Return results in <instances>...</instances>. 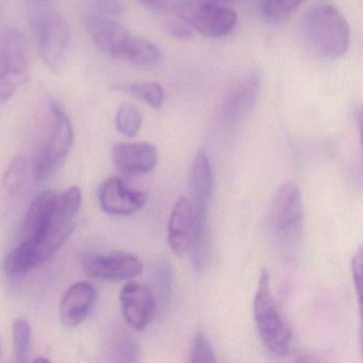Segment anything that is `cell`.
<instances>
[{
	"label": "cell",
	"mask_w": 363,
	"mask_h": 363,
	"mask_svg": "<svg viewBox=\"0 0 363 363\" xmlns=\"http://www.w3.org/2000/svg\"><path fill=\"white\" fill-rule=\"evenodd\" d=\"M303 33L310 50L320 58H341L350 46V25L333 6H316L310 9L303 18Z\"/></svg>",
	"instance_id": "obj_1"
},
{
	"label": "cell",
	"mask_w": 363,
	"mask_h": 363,
	"mask_svg": "<svg viewBox=\"0 0 363 363\" xmlns=\"http://www.w3.org/2000/svg\"><path fill=\"white\" fill-rule=\"evenodd\" d=\"M50 113V130L33 163V176L40 184L48 182L59 171L74 144L73 125L65 110L52 101Z\"/></svg>",
	"instance_id": "obj_2"
},
{
	"label": "cell",
	"mask_w": 363,
	"mask_h": 363,
	"mask_svg": "<svg viewBox=\"0 0 363 363\" xmlns=\"http://www.w3.org/2000/svg\"><path fill=\"white\" fill-rule=\"evenodd\" d=\"M254 316L265 347L277 356H286L290 350L291 331L274 301L269 275L265 269L261 271L255 295Z\"/></svg>",
	"instance_id": "obj_3"
},
{
	"label": "cell",
	"mask_w": 363,
	"mask_h": 363,
	"mask_svg": "<svg viewBox=\"0 0 363 363\" xmlns=\"http://www.w3.org/2000/svg\"><path fill=\"white\" fill-rule=\"evenodd\" d=\"M30 76L26 40L20 29L8 28L0 44V107L12 99Z\"/></svg>",
	"instance_id": "obj_4"
},
{
	"label": "cell",
	"mask_w": 363,
	"mask_h": 363,
	"mask_svg": "<svg viewBox=\"0 0 363 363\" xmlns=\"http://www.w3.org/2000/svg\"><path fill=\"white\" fill-rule=\"evenodd\" d=\"M172 10L193 30L208 38L226 37L237 26L238 16L233 9L210 0H184L174 4Z\"/></svg>",
	"instance_id": "obj_5"
},
{
	"label": "cell",
	"mask_w": 363,
	"mask_h": 363,
	"mask_svg": "<svg viewBox=\"0 0 363 363\" xmlns=\"http://www.w3.org/2000/svg\"><path fill=\"white\" fill-rule=\"evenodd\" d=\"M191 193L195 214V230L192 243L209 242L208 210L214 190V176L211 162L205 150H199L193 161L190 174Z\"/></svg>",
	"instance_id": "obj_6"
},
{
	"label": "cell",
	"mask_w": 363,
	"mask_h": 363,
	"mask_svg": "<svg viewBox=\"0 0 363 363\" xmlns=\"http://www.w3.org/2000/svg\"><path fill=\"white\" fill-rule=\"evenodd\" d=\"M35 26L42 61L50 71H59L67 59L71 42L69 24L60 14L44 13L35 18Z\"/></svg>",
	"instance_id": "obj_7"
},
{
	"label": "cell",
	"mask_w": 363,
	"mask_h": 363,
	"mask_svg": "<svg viewBox=\"0 0 363 363\" xmlns=\"http://www.w3.org/2000/svg\"><path fill=\"white\" fill-rule=\"evenodd\" d=\"M303 218V197L294 182L280 186L272 206L274 230L284 239H291L301 231Z\"/></svg>",
	"instance_id": "obj_8"
},
{
	"label": "cell",
	"mask_w": 363,
	"mask_h": 363,
	"mask_svg": "<svg viewBox=\"0 0 363 363\" xmlns=\"http://www.w3.org/2000/svg\"><path fill=\"white\" fill-rule=\"evenodd\" d=\"M86 275L99 280L123 281L137 277L143 271V264L138 257L130 254L91 256L84 260Z\"/></svg>",
	"instance_id": "obj_9"
},
{
	"label": "cell",
	"mask_w": 363,
	"mask_h": 363,
	"mask_svg": "<svg viewBox=\"0 0 363 363\" xmlns=\"http://www.w3.org/2000/svg\"><path fill=\"white\" fill-rule=\"evenodd\" d=\"M121 307L125 320L137 330H143L154 320L157 303L147 286L129 282L120 293Z\"/></svg>",
	"instance_id": "obj_10"
},
{
	"label": "cell",
	"mask_w": 363,
	"mask_h": 363,
	"mask_svg": "<svg viewBox=\"0 0 363 363\" xmlns=\"http://www.w3.org/2000/svg\"><path fill=\"white\" fill-rule=\"evenodd\" d=\"M86 29L93 43L107 56L122 60L133 35L114 18L90 16L86 20Z\"/></svg>",
	"instance_id": "obj_11"
},
{
	"label": "cell",
	"mask_w": 363,
	"mask_h": 363,
	"mask_svg": "<svg viewBox=\"0 0 363 363\" xmlns=\"http://www.w3.org/2000/svg\"><path fill=\"white\" fill-rule=\"evenodd\" d=\"M146 201L145 193L128 188L118 177L106 180L99 194L101 208L112 216H131L141 210Z\"/></svg>",
	"instance_id": "obj_12"
},
{
	"label": "cell",
	"mask_w": 363,
	"mask_h": 363,
	"mask_svg": "<svg viewBox=\"0 0 363 363\" xmlns=\"http://www.w3.org/2000/svg\"><path fill=\"white\" fill-rule=\"evenodd\" d=\"M112 160L118 171L129 175L150 173L158 163V152L152 144L121 143L112 150Z\"/></svg>",
	"instance_id": "obj_13"
},
{
	"label": "cell",
	"mask_w": 363,
	"mask_h": 363,
	"mask_svg": "<svg viewBox=\"0 0 363 363\" xmlns=\"http://www.w3.org/2000/svg\"><path fill=\"white\" fill-rule=\"evenodd\" d=\"M57 193L46 190L40 193L29 207L23 225V241L39 244L52 228Z\"/></svg>",
	"instance_id": "obj_14"
},
{
	"label": "cell",
	"mask_w": 363,
	"mask_h": 363,
	"mask_svg": "<svg viewBox=\"0 0 363 363\" xmlns=\"http://www.w3.org/2000/svg\"><path fill=\"white\" fill-rule=\"evenodd\" d=\"M262 84V74L252 72L231 92L223 107V118L228 124H235L254 110Z\"/></svg>",
	"instance_id": "obj_15"
},
{
	"label": "cell",
	"mask_w": 363,
	"mask_h": 363,
	"mask_svg": "<svg viewBox=\"0 0 363 363\" xmlns=\"http://www.w3.org/2000/svg\"><path fill=\"white\" fill-rule=\"evenodd\" d=\"M195 230V214L192 203L186 197L176 201L167 227L169 247L177 254L190 250Z\"/></svg>",
	"instance_id": "obj_16"
},
{
	"label": "cell",
	"mask_w": 363,
	"mask_h": 363,
	"mask_svg": "<svg viewBox=\"0 0 363 363\" xmlns=\"http://www.w3.org/2000/svg\"><path fill=\"white\" fill-rule=\"evenodd\" d=\"M96 301V290L86 281L74 284L60 303L61 320L67 326H77L88 318Z\"/></svg>",
	"instance_id": "obj_17"
},
{
	"label": "cell",
	"mask_w": 363,
	"mask_h": 363,
	"mask_svg": "<svg viewBox=\"0 0 363 363\" xmlns=\"http://www.w3.org/2000/svg\"><path fill=\"white\" fill-rule=\"evenodd\" d=\"M122 60L138 67H154L163 60V52L154 42L133 37Z\"/></svg>",
	"instance_id": "obj_18"
},
{
	"label": "cell",
	"mask_w": 363,
	"mask_h": 363,
	"mask_svg": "<svg viewBox=\"0 0 363 363\" xmlns=\"http://www.w3.org/2000/svg\"><path fill=\"white\" fill-rule=\"evenodd\" d=\"M116 90L135 97L154 109H159L164 101V90L159 82H125L114 86Z\"/></svg>",
	"instance_id": "obj_19"
},
{
	"label": "cell",
	"mask_w": 363,
	"mask_h": 363,
	"mask_svg": "<svg viewBox=\"0 0 363 363\" xmlns=\"http://www.w3.org/2000/svg\"><path fill=\"white\" fill-rule=\"evenodd\" d=\"M305 3L306 0H263L261 18L269 24H280L288 21Z\"/></svg>",
	"instance_id": "obj_20"
},
{
	"label": "cell",
	"mask_w": 363,
	"mask_h": 363,
	"mask_svg": "<svg viewBox=\"0 0 363 363\" xmlns=\"http://www.w3.org/2000/svg\"><path fill=\"white\" fill-rule=\"evenodd\" d=\"M173 277L174 272L169 260H163L156 269V281H155L154 293L156 298L157 310L167 311L171 303L172 294H173Z\"/></svg>",
	"instance_id": "obj_21"
},
{
	"label": "cell",
	"mask_w": 363,
	"mask_h": 363,
	"mask_svg": "<svg viewBox=\"0 0 363 363\" xmlns=\"http://www.w3.org/2000/svg\"><path fill=\"white\" fill-rule=\"evenodd\" d=\"M110 354L116 362H137L140 360L139 345L126 331L116 330L110 339Z\"/></svg>",
	"instance_id": "obj_22"
},
{
	"label": "cell",
	"mask_w": 363,
	"mask_h": 363,
	"mask_svg": "<svg viewBox=\"0 0 363 363\" xmlns=\"http://www.w3.org/2000/svg\"><path fill=\"white\" fill-rule=\"evenodd\" d=\"M143 123L141 112L133 104H122L116 112V125L118 130L127 138L138 135Z\"/></svg>",
	"instance_id": "obj_23"
},
{
	"label": "cell",
	"mask_w": 363,
	"mask_h": 363,
	"mask_svg": "<svg viewBox=\"0 0 363 363\" xmlns=\"http://www.w3.org/2000/svg\"><path fill=\"white\" fill-rule=\"evenodd\" d=\"M33 329L28 320L18 318L13 323L14 356L18 362H25L30 352Z\"/></svg>",
	"instance_id": "obj_24"
},
{
	"label": "cell",
	"mask_w": 363,
	"mask_h": 363,
	"mask_svg": "<svg viewBox=\"0 0 363 363\" xmlns=\"http://www.w3.org/2000/svg\"><path fill=\"white\" fill-rule=\"evenodd\" d=\"M25 174V160L22 156L16 157L10 163L3 184L0 186V199L11 196L18 191L22 184Z\"/></svg>",
	"instance_id": "obj_25"
},
{
	"label": "cell",
	"mask_w": 363,
	"mask_h": 363,
	"mask_svg": "<svg viewBox=\"0 0 363 363\" xmlns=\"http://www.w3.org/2000/svg\"><path fill=\"white\" fill-rule=\"evenodd\" d=\"M189 357H190V362L211 363L218 361L211 341L203 331H197L193 335Z\"/></svg>",
	"instance_id": "obj_26"
},
{
	"label": "cell",
	"mask_w": 363,
	"mask_h": 363,
	"mask_svg": "<svg viewBox=\"0 0 363 363\" xmlns=\"http://www.w3.org/2000/svg\"><path fill=\"white\" fill-rule=\"evenodd\" d=\"M164 29L172 38L178 41L186 42L193 38V29L184 22L169 21L165 23Z\"/></svg>",
	"instance_id": "obj_27"
},
{
	"label": "cell",
	"mask_w": 363,
	"mask_h": 363,
	"mask_svg": "<svg viewBox=\"0 0 363 363\" xmlns=\"http://www.w3.org/2000/svg\"><path fill=\"white\" fill-rule=\"evenodd\" d=\"M101 16L116 18L123 13V6L120 0H95Z\"/></svg>",
	"instance_id": "obj_28"
},
{
	"label": "cell",
	"mask_w": 363,
	"mask_h": 363,
	"mask_svg": "<svg viewBox=\"0 0 363 363\" xmlns=\"http://www.w3.org/2000/svg\"><path fill=\"white\" fill-rule=\"evenodd\" d=\"M352 269L357 295L360 296L361 276H362V250H361V248L357 252V254L354 256V259H352Z\"/></svg>",
	"instance_id": "obj_29"
},
{
	"label": "cell",
	"mask_w": 363,
	"mask_h": 363,
	"mask_svg": "<svg viewBox=\"0 0 363 363\" xmlns=\"http://www.w3.org/2000/svg\"><path fill=\"white\" fill-rule=\"evenodd\" d=\"M137 1L147 9H157L162 4V0H137Z\"/></svg>",
	"instance_id": "obj_30"
},
{
	"label": "cell",
	"mask_w": 363,
	"mask_h": 363,
	"mask_svg": "<svg viewBox=\"0 0 363 363\" xmlns=\"http://www.w3.org/2000/svg\"><path fill=\"white\" fill-rule=\"evenodd\" d=\"M50 0H30V4L33 5V7L35 8V11H40V10L45 8L46 6L50 5Z\"/></svg>",
	"instance_id": "obj_31"
},
{
	"label": "cell",
	"mask_w": 363,
	"mask_h": 363,
	"mask_svg": "<svg viewBox=\"0 0 363 363\" xmlns=\"http://www.w3.org/2000/svg\"><path fill=\"white\" fill-rule=\"evenodd\" d=\"M210 1H214V3L223 4V3H230V1H235V0H210Z\"/></svg>",
	"instance_id": "obj_32"
},
{
	"label": "cell",
	"mask_w": 363,
	"mask_h": 363,
	"mask_svg": "<svg viewBox=\"0 0 363 363\" xmlns=\"http://www.w3.org/2000/svg\"><path fill=\"white\" fill-rule=\"evenodd\" d=\"M35 361H48V362H50V360H48V359H45V358H38V359H35Z\"/></svg>",
	"instance_id": "obj_33"
}]
</instances>
